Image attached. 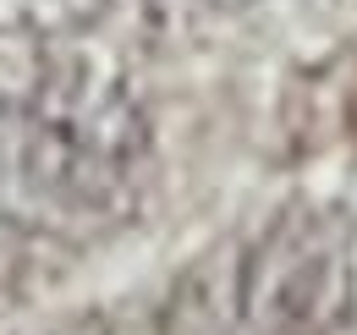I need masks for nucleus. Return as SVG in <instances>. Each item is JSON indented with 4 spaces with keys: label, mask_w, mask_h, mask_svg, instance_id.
Instances as JSON below:
<instances>
[{
    "label": "nucleus",
    "mask_w": 357,
    "mask_h": 335,
    "mask_svg": "<svg viewBox=\"0 0 357 335\" xmlns=\"http://www.w3.org/2000/svg\"><path fill=\"white\" fill-rule=\"evenodd\" d=\"M215 6H248V0H215Z\"/></svg>",
    "instance_id": "3"
},
{
    "label": "nucleus",
    "mask_w": 357,
    "mask_h": 335,
    "mask_svg": "<svg viewBox=\"0 0 357 335\" xmlns=\"http://www.w3.org/2000/svg\"><path fill=\"white\" fill-rule=\"evenodd\" d=\"M110 0H0V44H50L77 39L105 17Z\"/></svg>",
    "instance_id": "2"
},
{
    "label": "nucleus",
    "mask_w": 357,
    "mask_h": 335,
    "mask_svg": "<svg viewBox=\"0 0 357 335\" xmlns=\"http://www.w3.org/2000/svg\"><path fill=\"white\" fill-rule=\"evenodd\" d=\"M357 308V248L341 209L275 220L242 269V313L259 335H330Z\"/></svg>",
    "instance_id": "1"
}]
</instances>
